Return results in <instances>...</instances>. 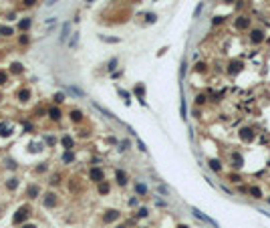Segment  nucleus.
<instances>
[{
	"label": "nucleus",
	"instance_id": "18",
	"mask_svg": "<svg viewBox=\"0 0 270 228\" xmlns=\"http://www.w3.org/2000/svg\"><path fill=\"white\" fill-rule=\"evenodd\" d=\"M51 117H53V119H58V117H61V111H58V109H51Z\"/></svg>",
	"mask_w": 270,
	"mask_h": 228
},
{
	"label": "nucleus",
	"instance_id": "3",
	"mask_svg": "<svg viewBox=\"0 0 270 228\" xmlns=\"http://www.w3.org/2000/svg\"><path fill=\"white\" fill-rule=\"evenodd\" d=\"M89 178L91 180H95V182H101L103 180V170H99V168H93L89 174Z\"/></svg>",
	"mask_w": 270,
	"mask_h": 228
},
{
	"label": "nucleus",
	"instance_id": "22",
	"mask_svg": "<svg viewBox=\"0 0 270 228\" xmlns=\"http://www.w3.org/2000/svg\"><path fill=\"white\" fill-rule=\"evenodd\" d=\"M77 41H79V34H73V38H71V43H69V45L75 46V45H77Z\"/></svg>",
	"mask_w": 270,
	"mask_h": 228
},
{
	"label": "nucleus",
	"instance_id": "35",
	"mask_svg": "<svg viewBox=\"0 0 270 228\" xmlns=\"http://www.w3.org/2000/svg\"><path fill=\"white\" fill-rule=\"evenodd\" d=\"M180 228H186V226H180Z\"/></svg>",
	"mask_w": 270,
	"mask_h": 228
},
{
	"label": "nucleus",
	"instance_id": "23",
	"mask_svg": "<svg viewBox=\"0 0 270 228\" xmlns=\"http://www.w3.org/2000/svg\"><path fill=\"white\" fill-rule=\"evenodd\" d=\"M99 192H101V194H105V192H109V186H107V184H103L101 188H99Z\"/></svg>",
	"mask_w": 270,
	"mask_h": 228
},
{
	"label": "nucleus",
	"instance_id": "32",
	"mask_svg": "<svg viewBox=\"0 0 270 228\" xmlns=\"http://www.w3.org/2000/svg\"><path fill=\"white\" fill-rule=\"evenodd\" d=\"M24 2H26L28 6H30V4H34V0H24Z\"/></svg>",
	"mask_w": 270,
	"mask_h": 228
},
{
	"label": "nucleus",
	"instance_id": "4",
	"mask_svg": "<svg viewBox=\"0 0 270 228\" xmlns=\"http://www.w3.org/2000/svg\"><path fill=\"white\" fill-rule=\"evenodd\" d=\"M262 38H264V36H262V30H252V33H250V41H252L254 45L262 43Z\"/></svg>",
	"mask_w": 270,
	"mask_h": 228
},
{
	"label": "nucleus",
	"instance_id": "30",
	"mask_svg": "<svg viewBox=\"0 0 270 228\" xmlns=\"http://www.w3.org/2000/svg\"><path fill=\"white\" fill-rule=\"evenodd\" d=\"M230 180H232V182H240V176H234V174H232V176H230Z\"/></svg>",
	"mask_w": 270,
	"mask_h": 228
},
{
	"label": "nucleus",
	"instance_id": "29",
	"mask_svg": "<svg viewBox=\"0 0 270 228\" xmlns=\"http://www.w3.org/2000/svg\"><path fill=\"white\" fill-rule=\"evenodd\" d=\"M55 99H56V101H58V103H61V101H65V97H63V95H61V93H58V95H55Z\"/></svg>",
	"mask_w": 270,
	"mask_h": 228
},
{
	"label": "nucleus",
	"instance_id": "24",
	"mask_svg": "<svg viewBox=\"0 0 270 228\" xmlns=\"http://www.w3.org/2000/svg\"><path fill=\"white\" fill-rule=\"evenodd\" d=\"M0 34H4V36H8V34H12V28H2V33Z\"/></svg>",
	"mask_w": 270,
	"mask_h": 228
},
{
	"label": "nucleus",
	"instance_id": "19",
	"mask_svg": "<svg viewBox=\"0 0 270 228\" xmlns=\"http://www.w3.org/2000/svg\"><path fill=\"white\" fill-rule=\"evenodd\" d=\"M196 103H198V105L206 103V95H198V97H196Z\"/></svg>",
	"mask_w": 270,
	"mask_h": 228
},
{
	"label": "nucleus",
	"instance_id": "21",
	"mask_svg": "<svg viewBox=\"0 0 270 228\" xmlns=\"http://www.w3.org/2000/svg\"><path fill=\"white\" fill-rule=\"evenodd\" d=\"M63 160H65V161H73V153H71V151H67V153L63 156Z\"/></svg>",
	"mask_w": 270,
	"mask_h": 228
},
{
	"label": "nucleus",
	"instance_id": "10",
	"mask_svg": "<svg viewBox=\"0 0 270 228\" xmlns=\"http://www.w3.org/2000/svg\"><path fill=\"white\" fill-rule=\"evenodd\" d=\"M0 135H10V125L0 123Z\"/></svg>",
	"mask_w": 270,
	"mask_h": 228
},
{
	"label": "nucleus",
	"instance_id": "34",
	"mask_svg": "<svg viewBox=\"0 0 270 228\" xmlns=\"http://www.w3.org/2000/svg\"><path fill=\"white\" fill-rule=\"evenodd\" d=\"M55 2H56V0H51V2H48V4H55Z\"/></svg>",
	"mask_w": 270,
	"mask_h": 228
},
{
	"label": "nucleus",
	"instance_id": "17",
	"mask_svg": "<svg viewBox=\"0 0 270 228\" xmlns=\"http://www.w3.org/2000/svg\"><path fill=\"white\" fill-rule=\"evenodd\" d=\"M242 67V63H232V69H230V73H238Z\"/></svg>",
	"mask_w": 270,
	"mask_h": 228
},
{
	"label": "nucleus",
	"instance_id": "12",
	"mask_svg": "<svg viewBox=\"0 0 270 228\" xmlns=\"http://www.w3.org/2000/svg\"><path fill=\"white\" fill-rule=\"evenodd\" d=\"M115 178H117V182L121 184V186L127 182V178H125V172H117V174H115Z\"/></svg>",
	"mask_w": 270,
	"mask_h": 228
},
{
	"label": "nucleus",
	"instance_id": "11",
	"mask_svg": "<svg viewBox=\"0 0 270 228\" xmlns=\"http://www.w3.org/2000/svg\"><path fill=\"white\" fill-rule=\"evenodd\" d=\"M210 168H212L214 172H220L222 170V164H220L218 160H210Z\"/></svg>",
	"mask_w": 270,
	"mask_h": 228
},
{
	"label": "nucleus",
	"instance_id": "6",
	"mask_svg": "<svg viewBox=\"0 0 270 228\" xmlns=\"http://www.w3.org/2000/svg\"><path fill=\"white\" fill-rule=\"evenodd\" d=\"M240 137H242L244 141H250V139L254 137V133H252L250 129H242V131H240Z\"/></svg>",
	"mask_w": 270,
	"mask_h": 228
},
{
	"label": "nucleus",
	"instance_id": "5",
	"mask_svg": "<svg viewBox=\"0 0 270 228\" xmlns=\"http://www.w3.org/2000/svg\"><path fill=\"white\" fill-rule=\"evenodd\" d=\"M117 218H119V212H117V210H109V212L103 216V220H105V222H113V220H117Z\"/></svg>",
	"mask_w": 270,
	"mask_h": 228
},
{
	"label": "nucleus",
	"instance_id": "13",
	"mask_svg": "<svg viewBox=\"0 0 270 228\" xmlns=\"http://www.w3.org/2000/svg\"><path fill=\"white\" fill-rule=\"evenodd\" d=\"M55 202H56L55 194H46V198H45V204H46V206H53Z\"/></svg>",
	"mask_w": 270,
	"mask_h": 228
},
{
	"label": "nucleus",
	"instance_id": "28",
	"mask_svg": "<svg viewBox=\"0 0 270 228\" xmlns=\"http://www.w3.org/2000/svg\"><path fill=\"white\" fill-rule=\"evenodd\" d=\"M28 24H30L28 20H22V22H20V28H28Z\"/></svg>",
	"mask_w": 270,
	"mask_h": 228
},
{
	"label": "nucleus",
	"instance_id": "7",
	"mask_svg": "<svg viewBox=\"0 0 270 228\" xmlns=\"http://www.w3.org/2000/svg\"><path fill=\"white\" fill-rule=\"evenodd\" d=\"M69 28H71V24H65V26H63V30H61V43H65V41H67V36H69Z\"/></svg>",
	"mask_w": 270,
	"mask_h": 228
},
{
	"label": "nucleus",
	"instance_id": "1",
	"mask_svg": "<svg viewBox=\"0 0 270 228\" xmlns=\"http://www.w3.org/2000/svg\"><path fill=\"white\" fill-rule=\"evenodd\" d=\"M191 212H193V216H196V218H200V220H204V222H206V224H210V226L218 228V224H216L214 220H212V218H208V216H206V214H202V212H200V210H198V208H191Z\"/></svg>",
	"mask_w": 270,
	"mask_h": 228
},
{
	"label": "nucleus",
	"instance_id": "26",
	"mask_svg": "<svg viewBox=\"0 0 270 228\" xmlns=\"http://www.w3.org/2000/svg\"><path fill=\"white\" fill-rule=\"evenodd\" d=\"M155 18H157V16H155V14H147V20H149V22H153V20H155Z\"/></svg>",
	"mask_w": 270,
	"mask_h": 228
},
{
	"label": "nucleus",
	"instance_id": "16",
	"mask_svg": "<svg viewBox=\"0 0 270 228\" xmlns=\"http://www.w3.org/2000/svg\"><path fill=\"white\" fill-rule=\"evenodd\" d=\"M135 190H137V194H145V192H147V188L143 186V184H137V186H135Z\"/></svg>",
	"mask_w": 270,
	"mask_h": 228
},
{
	"label": "nucleus",
	"instance_id": "9",
	"mask_svg": "<svg viewBox=\"0 0 270 228\" xmlns=\"http://www.w3.org/2000/svg\"><path fill=\"white\" fill-rule=\"evenodd\" d=\"M248 24H250V20H248V18H244V16H242V18H240V20H236V28H246Z\"/></svg>",
	"mask_w": 270,
	"mask_h": 228
},
{
	"label": "nucleus",
	"instance_id": "25",
	"mask_svg": "<svg viewBox=\"0 0 270 228\" xmlns=\"http://www.w3.org/2000/svg\"><path fill=\"white\" fill-rule=\"evenodd\" d=\"M196 71H206V65L200 63V65H196Z\"/></svg>",
	"mask_w": 270,
	"mask_h": 228
},
{
	"label": "nucleus",
	"instance_id": "14",
	"mask_svg": "<svg viewBox=\"0 0 270 228\" xmlns=\"http://www.w3.org/2000/svg\"><path fill=\"white\" fill-rule=\"evenodd\" d=\"M63 145H65L67 149H71V148H73V139H71L69 135H65V137H63Z\"/></svg>",
	"mask_w": 270,
	"mask_h": 228
},
{
	"label": "nucleus",
	"instance_id": "31",
	"mask_svg": "<svg viewBox=\"0 0 270 228\" xmlns=\"http://www.w3.org/2000/svg\"><path fill=\"white\" fill-rule=\"evenodd\" d=\"M4 81H6V75H4V73H0V85H2Z\"/></svg>",
	"mask_w": 270,
	"mask_h": 228
},
{
	"label": "nucleus",
	"instance_id": "15",
	"mask_svg": "<svg viewBox=\"0 0 270 228\" xmlns=\"http://www.w3.org/2000/svg\"><path fill=\"white\" fill-rule=\"evenodd\" d=\"M36 194H38V188H36V186H30V188H28V196H30V198H36Z\"/></svg>",
	"mask_w": 270,
	"mask_h": 228
},
{
	"label": "nucleus",
	"instance_id": "27",
	"mask_svg": "<svg viewBox=\"0 0 270 228\" xmlns=\"http://www.w3.org/2000/svg\"><path fill=\"white\" fill-rule=\"evenodd\" d=\"M26 97H28V91H22V93H20V99H22V101H26Z\"/></svg>",
	"mask_w": 270,
	"mask_h": 228
},
{
	"label": "nucleus",
	"instance_id": "20",
	"mask_svg": "<svg viewBox=\"0 0 270 228\" xmlns=\"http://www.w3.org/2000/svg\"><path fill=\"white\" fill-rule=\"evenodd\" d=\"M71 117H73L75 121H81V111H73V113H71Z\"/></svg>",
	"mask_w": 270,
	"mask_h": 228
},
{
	"label": "nucleus",
	"instance_id": "2",
	"mask_svg": "<svg viewBox=\"0 0 270 228\" xmlns=\"http://www.w3.org/2000/svg\"><path fill=\"white\" fill-rule=\"evenodd\" d=\"M26 216H28V210H26V208H18V212L14 214V224H18V222L24 220Z\"/></svg>",
	"mask_w": 270,
	"mask_h": 228
},
{
	"label": "nucleus",
	"instance_id": "8",
	"mask_svg": "<svg viewBox=\"0 0 270 228\" xmlns=\"http://www.w3.org/2000/svg\"><path fill=\"white\" fill-rule=\"evenodd\" d=\"M248 192H250V196H252V198H262V192H260V188H256V186H252Z\"/></svg>",
	"mask_w": 270,
	"mask_h": 228
},
{
	"label": "nucleus",
	"instance_id": "33",
	"mask_svg": "<svg viewBox=\"0 0 270 228\" xmlns=\"http://www.w3.org/2000/svg\"><path fill=\"white\" fill-rule=\"evenodd\" d=\"M22 228H36V226H32V224H28V226H22Z\"/></svg>",
	"mask_w": 270,
	"mask_h": 228
}]
</instances>
